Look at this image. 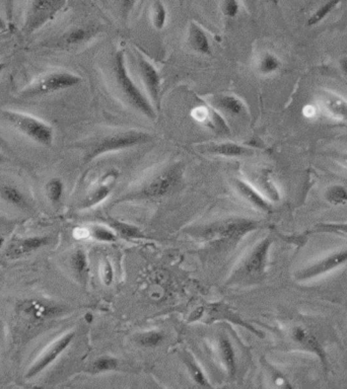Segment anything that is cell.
Returning a JSON list of instances; mask_svg holds the SVG:
<instances>
[{"mask_svg":"<svg viewBox=\"0 0 347 389\" xmlns=\"http://www.w3.org/2000/svg\"><path fill=\"white\" fill-rule=\"evenodd\" d=\"M112 70L115 82L127 103L146 118L155 121L157 119V110L153 107L148 95H144L132 80L127 68L126 56L122 49L117 51L113 56Z\"/></svg>","mask_w":347,"mask_h":389,"instance_id":"6da1fadb","label":"cell"},{"mask_svg":"<svg viewBox=\"0 0 347 389\" xmlns=\"http://www.w3.org/2000/svg\"><path fill=\"white\" fill-rule=\"evenodd\" d=\"M184 167L182 163H175L157 171L148 178L142 186L121 198L119 201L124 200H148L159 199L171 194L174 189L180 185L183 178Z\"/></svg>","mask_w":347,"mask_h":389,"instance_id":"7a4b0ae2","label":"cell"},{"mask_svg":"<svg viewBox=\"0 0 347 389\" xmlns=\"http://www.w3.org/2000/svg\"><path fill=\"white\" fill-rule=\"evenodd\" d=\"M153 136L148 132L142 130H127V131L116 132L104 136L96 141L89 148L86 155V161H95L98 157L103 156L107 153L121 152L131 150L136 146L144 145L152 141Z\"/></svg>","mask_w":347,"mask_h":389,"instance_id":"3957f363","label":"cell"},{"mask_svg":"<svg viewBox=\"0 0 347 389\" xmlns=\"http://www.w3.org/2000/svg\"><path fill=\"white\" fill-rule=\"evenodd\" d=\"M4 120L32 141L44 148L54 143L55 132L46 121L27 113L5 110L2 112Z\"/></svg>","mask_w":347,"mask_h":389,"instance_id":"277c9868","label":"cell"},{"mask_svg":"<svg viewBox=\"0 0 347 389\" xmlns=\"http://www.w3.org/2000/svg\"><path fill=\"white\" fill-rule=\"evenodd\" d=\"M82 76L68 70H53L41 74L23 89L25 97H44L80 86Z\"/></svg>","mask_w":347,"mask_h":389,"instance_id":"5b68a950","label":"cell"},{"mask_svg":"<svg viewBox=\"0 0 347 389\" xmlns=\"http://www.w3.org/2000/svg\"><path fill=\"white\" fill-rule=\"evenodd\" d=\"M65 0H27L23 31L34 34L50 22L65 5Z\"/></svg>","mask_w":347,"mask_h":389,"instance_id":"8992f818","label":"cell"},{"mask_svg":"<svg viewBox=\"0 0 347 389\" xmlns=\"http://www.w3.org/2000/svg\"><path fill=\"white\" fill-rule=\"evenodd\" d=\"M260 224L248 218L225 219L221 222L210 225L201 231V237L205 239L234 240L240 239L248 233L256 231Z\"/></svg>","mask_w":347,"mask_h":389,"instance_id":"52a82bcc","label":"cell"},{"mask_svg":"<svg viewBox=\"0 0 347 389\" xmlns=\"http://www.w3.org/2000/svg\"><path fill=\"white\" fill-rule=\"evenodd\" d=\"M346 263H347V248L336 250L332 254L327 255L324 258L318 259L315 263L299 270L295 274V279L299 282L311 281L339 269Z\"/></svg>","mask_w":347,"mask_h":389,"instance_id":"ba28073f","label":"cell"},{"mask_svg":"<svg viewBox=\"0 0 347 389\" xmlns=\"http://www.w3.org/2000/svg\"><path fill=\"white\" fill-rule=\"evenodd\" d=\"M18 312L31 322H43L63 314V307L45 299H25L18 306Z\"/></svg>","mask_w":347,"mask_h":389,"instance_id":"9c48e42d","label":"cell"},{"mask_svg":"<svg viewBox=\"0 0 347 389\" xmlns=\"http://www.w3.org/2000/svg\"><path fill=\"white\" fill-rule=\"evenodd\" d=\"M74 337H76V333L74 331H69V333H65L63 337L57 339L56 341L53 342L44 351L43 354L31 365V367L25 373V378L27 379L35 378L36 376L45 371L47 368L50 367L67 350L68 346L71 345Z\"/></svg>","mask_w":347,"mask_h":389,"instance_id":"30bf717a","label":"cell"},{"mask_svg":"<svg viewBox=\"0 0 347 389\" xmlns=\"http://www.w3.org/2000/svg\"><path fill=\"white\" fill-rule=\"evenodd\" d=\"M138 73L140 80L146 89V95L152 102L155 110L161 108V80L159 70L155 67L152 62L148 60L144 55L137 54Z\"/></svg>","mask_w":347,"mask_h":389,"instance_id":"8fae6325","label":"cell"},{"mask_svg":"<svg viewBox=\"0 0 347 389\" xmlns=\"http://www.w3.org/2000/svg\"><path fill=\"white\" fill-rule=\"evenodd\" d=\"M272 244H273V238L266 237L253 248L243 263L242 273L244 276L258 277L263 275L267 267L268 257Z\"/></svg>","mask_w":347,"mask_h":389,"instance_id":"7c38bea8","label":"cell"},{"mask_svg":"<svg viewBox=\"0 0 347 389\" xmlns=\"http://www.w3.org/2000/svg\"><path fill=\"white\" fill-rule=\"evenodd\" d=\"M118 178V173L115 169L106 174L98 186H96L87 197L80 203V209H89L99 205L102 202L105 201L109 195L112 193L114 188L115 182Z\"/></svg>","mask_w":347,"mask_h":389,"instance_id":"4fadbf2b","label":"cell"},{"mask_svg":"<svg viewBox=\"0 0 347 389\" xmlns=\"http://www.w3.org/2000/svg\"><path fill=\"white\" fill-rule=\"evenodd\" d=\"M208 105L221 114L230 117H240L246 113V106L237 95L221 93L208 99Z\"/></svg>","mask_w":347,"mask_h":389,"instance_id":"5bb4252c","label":"cell"},{"mask_svg":"<svg viewBox=\"0 0 347 389\" xmlns=\"http://www.w3.org/2000/svg\"><path fill=\"white\" fill-rule=\"evenodd\" d=\"M291 339L293 340L295 344L302 346L304 350L316 355L319 360L322 363L323 366L325 367V369L327 368V355H326L323 346H321L319 341H317L316 337L313 333H309L304 327H295L291 331Z\"/></svg>","mask_w":347,"mask_h":389,"instance_id":"9a60e30c","label":"cell"},{"mask_svg":"<svg viewBox=\"0 0 347 389\" xmlns=\"http://www.w3.org/2000/svg\"><path fill=\"white\" fill-rule=\"evenodd\" d=\"M98 34H99V30L97 27H91V25H78V27H71L66 31L61 36L59 42L61 46L65 48H74V47H80L89 43L91 40L95 39Z\"/></svg>","mask_w":347,"mask_h":389,"instance_id":"2e32d148","label":"cell"},{"mask_svg":"<svg viewBox=\"0 0 347 389\" xmlns=\"http://www.w3.org/2000/svg\"><path fill=\"white\" fill-rule=\"evenodd\" d=\"M186 41L189 48L197 54L203 55V56L212 55V47L210 38L203 27L197 23H189Z\"/></svg>","mask_w":347,"mask_h":389,"instance_id":"e0dca14e","label":"cell"},{"mask_svg":"<svg viewBox=\"0 0 347 389\" xmlns=\"http://www.w3.org/2000/svg\"><path fill=\"white\" fill-rule=\"evenodd\" d=\"M49 244H50V237L46 235H33V237L22 238L10 246L8 256L14 259L21 258L42 250Z\"/></svg>","mask_w":347,"mask_h":389,"instance_id":"ac0fdd59","label":"cell"},{"mask_svg":"<svg viewBox=\"0 0 347 389\" xmlns=\"http://www.w3.org/2000/svg\"><path fill=\"white\" fill-rule=\"evenodd\" d=\"M204 152L217 155V156L231 157V158H239V157L250 156L253 154V150L251 148L229 141L206 144L204 145Z\"/></svg>","mask_w":347,"mask_h":389,"instance_id":"d6986e66","label":"cell"},{"mask_svg":"<svg viewBox=\"0 0 347 389\" xmlns=\"http://www.w3.org/2000/svg\"><path fill=\"white\" fill-rule=\"evenodd\" d=\"M235 187L238 192H239V194L242 196L246 201H248L251 205L254 206L255 208H257V209L260 210L262 212L271 213V204H270L256 189L253 188L249 182H245V180H237L235 182Z\"/></svg>","mask_w":347,"mask_h":389,"instance_id":"ffe728a7","label":"cell"},{"mask_svg":"<svg viewBox=\"0 0 347 389\" xmlns=\"http://www.w3.org/2000/svg\"><path fill=\"white\" fill-rule=\"evenodd\" d=\"M0 198L8 205L18 209L25 210L30 206L25 193L12 184L0 185Z\"/></svg>","mask_w":347,"mask_h":389,"instance_id":"44dd1931","label":"cell"},{"mask_svg":"<svg viewBox=\"0 0 347 389\" xmlns=\"http://www.w3.org/2000/svg\"><path fill=\"white\" fill-rule=\"evenodd\" d=\"M219 354L221 362L225 365L227 375L233 378L237 373V358H236L235 350L232 345L229 338L221 335L219 339Z\"/></svg>","mask_w":347,"mask_h":389,"instance_id":"7402d4cb","label":"cell"},{"mask_svg":"<svg viewBox=\"0 0 347 389\" xmlns=\"http://www.w3.org/2000/svg\"><path fill=\"white\" fill-rule=\"evenodd\" d=\"M282 67V62L280 57L269 51L262 53L257 63V71L263 76L273 75L278 73Z\"/></svg>","mask_w":347,"mask_h":389,"instance_id":"603a6c76","label":"cell"},{"mask_svg":"<svg viewBox=\"0 0 347 389\" xmlns=\"http://www.w3.org/2000/svg\"><path fill=\"white\" fill-rule=\"evenodd\" d=\"M70 266L78 280L85 281L89 273V261H87L86 250L82 248L74 250L70 258Z\"/></svg>","mask_w":347,"mask_h":389,"instance_id":"cb8c5ba5","label":"cell"},{"mask_svg":"<svg viewBox=\"0 0 347 389\" xmlns=\"http://www.w3.org/2000/svg\"><path fill=\"white\" fill-rule=\"evenodd\" d=\"M205 106L206 107H204V108H205L206 115H204V118L206 119L208 126L214 130V131L217 132V133L223 134V135H230L231 131H230L229 126H227L221 113L217 112L216 108L210 107V105Z\"/></svg>","mask_w":347,"mask_h":389,"instance_id":"d4e9b609","label":"cell"},{"mask_svg":"<svg viewBox=\"0 0 347 389\" xmlns=\"http://www.w3.org/2000/svg\"><path fill=\"white\" fill-rule=\"evenodd\" d=\"M65 185L60 178H52L45 185V194L52 205H58L63 201Z\"/></svg>","mask_w":347,"mask_h":389,"instance_id":"484cf974","label":"cell"},{"mask_svg":"<svg viewBox=\"0 0 347 389\" xmlns=\"http://www.w3.org/2000/svg\"><path fill=\"white\" fill-rule=\"evenodd\" d=\"M342 0H327L325 3L321 4L309 18L306 25L308 27H315L326 20L328 16L337 8Z\"/></svg>","mask_w":347,"mask_h":389,"instance_id":"4316f807","label":"cell"},{"mask_svg":"<svg viewBox=\"0 0 347 389\" xmlns=\"http://www.w3.org/2000/svg\"><path fill=\"white\" fill-rule=\"evenodd\" d=\"M150 18H152L153 27L157 31L165 29L169 14H168L167 6L161 0H153L152 10H150Z\"/></svg>","mask_w":347,"mask_h":389,"instance_id":"83f0119b","label":"cell"},{"mask_svg":"<svg viewBox=\"0 0 347 389\" xmlns=\"http://www.w3.org/2000/svg\"><path fill=\"white\" fill-rule=\"evenodd\" d=\"M166 335L161 331H146L140 333L135 338V342L142 348L155 349L161 345L165 342Z\"/></svg>","mask_w":347,"mask_h":389,"instance_id":"f1b7e54d","label":"cell"},{"mask_svg":"<svg viewBox=\"0 0 347 389\" xmlns=\"http://www.w3.org/2000/svg\"><path fill=\"white\" fill-rule=\"evenodd\" d=\"M324 198L326 201L331 205H346L347 204V190L342 185H333L326 189Z\"/></svg>","mask_w":347,"mask_h":389,"instance_id":"f546056e","label":"cell"},{"mask_svg":"<svg viewBox=\"0 0 347 389\" xmlns=\"http://www.w3.org/2000/svg\"><path fill=\"white\" fill-rule=\"evenodd\" d=\"M108 223L113 229H115L122 237L134 238V239L144 237V233L137 226L128 224V223L121 222V221L115 220V219H109Z\"/></svg>","mask_w":347,"mask_h":389,"instance_id":"4dcf8cb0","label":"cell"},{"mask_svg":"<svg viewBox=\"0 0 347 389\" xmlns=\"http://www.w3.org/2000/svg\"><path fill=\"white\" fill-rule=\"evenodd\" d=\"M184 362L186 364L187 369H188L189 374L198 386H202V388H212L205 374L192 357H186L184 359Z\"/></svg>","mask_w":347,"mask_h":389,"instance_id":"1f68e13d","label":"cell"},{"mask_svg":"<svg viewBox=\"0 0 347 389\" xmlns=\"http://www.w3.org/2000/svg\"><path fill=\"white\" fill-rule=\"evenodd\" d=\"M315 233H336V235H347V222H322L315 225L312 231H308L306 235Z\"/></svg>","mask_w":347,"mask_h":389,"instance_id":"d6a6232c","label":"cell"},{"mask_svg":"<svg viewBox=\"0 0 347 389\" xmlns=\"http://www.w3.org/2000/svg\"><path fill=\"white\" fill-rule=\"evenodd\" d=\"M119 367L118 359L111 356H102L96 359L91 366L93 373H105V372L114 371Z\"/></svg>","mask_w":347,"mask_h":389,"instance_id":"836d02e7","label":"cell"},{"mask_svg":"<svg viewBox=\"0 0 347 389\" xmlns=\"http://www.w3.org/2000/svg\"><path fill=\"white\" fill-rule=\"evenodd\" d=\"M89 235L98 241L114 242L117 240L116 235L110 228L102 225H93L89 228Z\"/></svg>","mask_w":347,"mask_h":389,"instance_id":"e575fe53","label":"cell"},{"mask_svg":"<svg viewBox=\"0 0 347 389\" xmlns=\"http://www.w3.org/2000/svg\"><path fill=\"white\" fill-rule=\"evenodd\" d=\"M221 14L227 19H237L240 12V4L239 0H221Z\"/></svg>","mask_w":347,"mask_h":389,"instance_id":"d590c367","label":"cell"},{"mask_svg":"<svg viewBox=\"0 0 347 389\" xmlns=\"http://www.w3.org/2000/svg\"><path fill=\"white\" fill-rule=\"evenodd\" d=\"M262 185H263L266 193L271 198V200H273V201H278V200H280V193H278L276 185L273 184L271 178H270L268 172H264L263 174H262Z\"/></svg>","mask_w":347,"mask_h":389,"instance_id":"8d00e7d4","label":"cell"},{"mask_svg":"<svg viewBox=\"0 0 347 389\" xmlns=\"http://www.w3.org/2000/svg\"><path fill=\"white\" fill-rule=\"evenodd\" d=\"M136 1L137 0H120L121 16H122L123 22L127 23L129 16L135 8Z\"/></svg>","mask_w":347,"mask_h":389,"instance_id":"74e56055","label":"cell"},{"mask_svg":"<svg viewBox=\"0 0 347 389\" xmlns=\"http://www.w3.org/2000/svg\"><path fill=\"white\" fill-rule=\"evenodd\" d=\"M102 275H103L104 284L110 286V285L112 284L113 280H114V269H113L112 263H111L109 259H105Z\"/></svg>","mask_w":347,"mask_h":389,"instance_id":"f35d334b","label":"cell"},{"mask_svg":"<svg viewBox=\"0 0 347 389\" xmlns=\"http://www.w3.org/2000/svg\"><path fill=\"white\" fill-rule=\"evenodd\" d=\"M258 0H244L245 5L248 8L249 10H254L256 8V4Z\"/></svg>","mask_w":347,"mask_h":389,"instance_id":"ab89813d","label":"cell"},{"mask_svg":"<svg viewBox=\"0 0 347 389\" xmlns=\"http://www.w3.org/2000/svg\"><path fill=\"white\" fill-rule=\"evenodd\" d=\"M6 31H8V25H6L5 21L2 19V16H0V32L4 33Z\"/></svg>","mask_w":347,"mask_h":389,"instance_id":"60d3db41","label":"cell"},{"mask_svg":"<svg viewBox=\"0 0 347 389\" xmlns=\"http://www.w3.org/2000/svg\"><path fill=\"white\" fill-rule=\"evenodd\" d=\"M340 163H342V165H346L347 167V153H346V154H342V156H340Z\"/></svg>","mask_w":347,"mask_h":389,"instance_id":"b9f144b4","label":"cell"},{"mask_svg":"<svg viewBox=\"0 0 347 389\" xmlns=\"http://www.w3.org/2000/svg\"><path fill=\"white\" fill-rule=\"evenodd\" d=\"M6 67V64L4 62H2V61H0V74L2 73V72H3V70L5 69Z\"/></svg>","mask_w":347,"mask_h":389,"instance_id":"7bdbcfd3","label":"cell"},{"mask_svg":"<svg viewBox=\"0 0 347 389\" xmlns=\"http://www.w3.org/2000/svg\"><path fill=\"white\" fill-rule=\"evenodd\" d=\"M5 157L3 156V155L1 154V153H0V165H2V163H5Z\"/></svg>","mask_w":347,"mask_h":389,"instance_id":"ee69618b","label":"cell"},{"mask_svg":"<svg viewBox=\"0 0 347 389\" xmlns=\"http://www.w3.org/2000/svg\"><path fill=\"white\" fill-rule=\"evenodd\" d=\"M4 244V237H2L1 235H0V248H1L2 246H3Z\"/></svg>","mask_w":347,"mask_h":389,"instance_id":"f6af8a7d","label":"cell"},{"mask_svg":"<svg viewBox=\"0 0 347 389\" xmlns=\"http://www.w3.org/2000/svg\"><path fill=\"white\" fill-rule=\"evenodd\" d=\"M2 34H3V33H2V32H0V36H1V35H2Z\"/></svg>","mask_w":347,"mask_h":389,"instance_id":"bcb514c9","label":"cell"}]
</instances>
